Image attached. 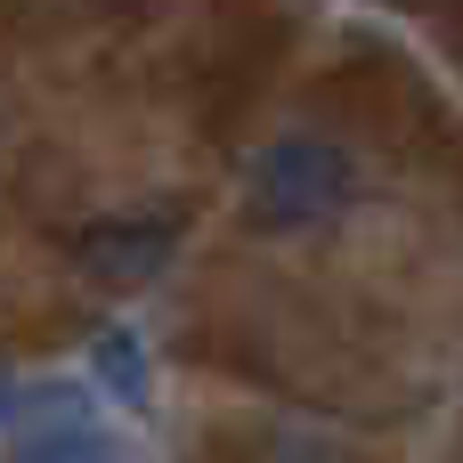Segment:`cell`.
<instances>
[{
	"instance_id": "277c9868",
	"label": "cell",
	"mask_w": 463,
	"mask_h": 463,
	"mask_svg": "<svg viewBox=\"0 0 463 463\" xmlns=\"http://www.w3.org/2000/svg\"><path fill=\"white\" fill-rule=\"evenodd\" d=\"M8 407H16V391H8V383H0V415H8Z\"/></svg>"
},
{
	"instance_id": "7a4b0ae2",
	"label": "cell",
	"mask_w": 463,
	"mask_h": 463,
	"mask_svg": "<svg viewBox=\"0 0 463 463\" xmlns=\"http://www.w3.org/2000/svg\"><path fill=\"white\" fill-rule=\"evenodd\" d=\"M171 244H179V220H114V228L81 236V260L98 277H114V285H138V277H155L171 260Z\"/></svg>"
},
{
	"instance_id": "3957f363",
	"label": "cell",
	"mask_w": 463,
	"mask_h": 463,
	"mask_svg": "<svg viewBox=\"0 0 463 463\" xmlns=\"http://www.w3.org/2000/svg\"><path fill=\"white\" fill-rule=\"evenodd\" d=\"M8 463H122V448L106 431H41V439H24Z\"/></svg>"
},
{
	"instance_id": "6da1fadb",
	"label": "cell",
	"mask_w": 463,
	"mask_h": 463,
	"mask_svg": "<svg viewBox=\"0 0 463 463\" xmlns=\"http://www.w3.org/2000/svg\"><path fill=\"white\" fill-rule=\"evenodd\" d=\"M350 195H358V171H350V155L326 146V138H285V146H269L260 171H252V220H260V228H317V220H334Z\"/></svg>"
}]
</instances>
